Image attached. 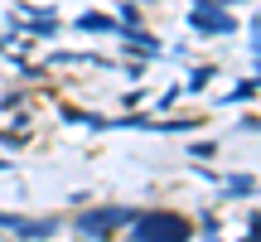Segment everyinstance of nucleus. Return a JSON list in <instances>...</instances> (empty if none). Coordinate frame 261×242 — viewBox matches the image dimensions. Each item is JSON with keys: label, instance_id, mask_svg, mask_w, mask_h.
I'll use <instances>...</instances> for the list:
<instances>
[{"label": "nucleus", "instance_id": "20e7f679", "mask_svg": "<svg viewBox=\"0 0 261 242\" xmlns=\"http://www.w3.org/2000/svg\"><path fill=\"white\" fill-rule=\"evenodd\" d=\"M83 29H112V19L107 15H83Z\"/></svg>", "mask_w": 261, "mask_h": 242}, {"label": "nucleus", "instance_id": "f03ea898", "mask_svg": "<svg viewBox=\"0 0 261 242\" xmlns=\"http://www.w3.org/2000/svg\"><path fill=\"white\" fill-rule=\"evenodd\" d=\"M121 223H130V213L126 208H92V213H83L77 218V233H107V228H121Z\"/></svg>", "mask_w": 261, "mask_h": 242}, {"label": "nucleus", "instance_id": "7ed1b4c3", "mask_svg": "<svg viewBox=\"0 0 261 242\" xmlns=\"http://www.w3.org/2000/svg\"><path fill=\"white\" fill-rule=\"evenodd\" d=\"M194 25H198V29H213V34H227V29H232V19L218 15V10H194Z\"/></svg>", "mask_w": 261, "mask_h": 242}, {"label": "nucleus", "instance_id": "39448f33", "mask_svg": "<svg viewBox=\"0 0 261 242\" xmlns=\"http://www.w3.org/2000/svg\"><path fill=\"white\" fill-rule=\"evenodd\" d=\"M252 233H256V237H261V218H252Z\"/></svg>", "mask_w": 261, "mask_h": 242}, {"label": "nucleus", "instance_id": "f257e3e1", "mask_svg": "<svg viewBox=\"0 0 261 242\" xmlns=\"http://www.w3.org/2000/svg\"><path fill=\"white\" fill-rule=\"evenodd\" d=\"M136 237H189V223L179 213H145L136 223Z\"/></svg>", "mask_w": 261, "mask_h": 242}]
</instances>
